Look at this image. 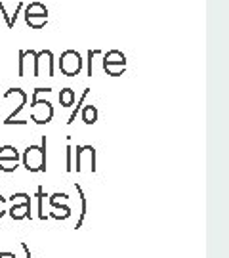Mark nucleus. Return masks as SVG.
I'll return each mask as SVG.
<instances>
[{
  "label": "nucleus",
  "mask_w": 229,
  "mask_h": 258,
  "mask_svg": "<svg viewBox=\"0 0 229 258\" xmlns=\"http://www.w3.org/2000/svg\"><path fill=\"white\" fill-rule=\"evenodd\" d=\"M46 140L42 146H29L23 151V166L29 172H42L46 168Z\"/></svg>",
  "instance_id": "1"
},
{
  "label": "nucleus",
  "mask_w": 229,
  "mask_h": 258,
  "mask_svg": "<svg viewBox=\"0 0 229 258\" xmlns=\"http://www.w3.org/2000/svg\"><path fill=\"white\" fill-rule=\"evenodd\" d=\"M103 71L111 77H120L126 71V55L120 50H111L103 55Z\"/></svg>",
  "instance_id": "2"
},
{
  "label": "nucleus",
  "mask_w": 229,
  "mask_h": 258,
  "mask_svg": "<svg viewBox=\"0 0 229 258\" xmlns=\"http://www.w3.org/2000/svg\"><path fill=\"white\" fill-rule=\"evenodd\" d=\"M25 21L31 29H42L48 23V8L42 2H31L25 8Z\"/></svg>",
  "instance_id": "3"
},
{
  "label": "nucleus",
  "mask_w": 229,
  "mask_h": 258,
  "mask_svg": "<svg viewBox=\"0 0 229 258\" xmlns=\"http://www.w3.org/2000/svg\"><path fill=\"white\" fill-rule=\"evenodd\" d=\"M59 69L67 77L79 75L81 69H83V57H81V54L77 50H67V52H63L61 57H59Z\"/></svg>",
  "instance_id": "4"
},
{
  "label": "nucleus",
  "mask_w": 229,
  "mask_h": 258,
  "mask_svg": "<svg viewBox=\"0 0 229 258\" xmlns=\"http://www.w3.org/2000/svg\"><path fill=\"white\" fill-rule=\"evenodd\" d=\"M35 77H54V54L50 50H40L35 54Z\"/></svg>",
  "instance_id": "5"
},
{
  "label": "nucleus",
  "mask_w": 229,
  "mask_h": 258,
  "mask_svg": "<svg viewBox=\"0 0 229 258\" xmlns=\"http://www.w3.org/2000/svg\"><path fill=\"white\" fill-rule=\"evenodd\" d=\"M96 172V149L92 146H77V172Z\"/></svg>",
  "instance_id": "6"
},
{
  "label": "nucleus",
  "mask_w": 229,
  "mask_h": 258,
  "mask_svg": "<svg viewBox=\"0 0 229 258\" xmlns=\"http://www.w3.org/2000/svg\"><path fill=\"white\" fill-rule=\"evenodd\" d=\"M31 117H33V120L37 122V124H48L50 120H52V117H54V105L50 102H40V100H37V102H33V111H31Z\"/></svg>",
  "instance_id": "7"
},
{
  "label": "nucleus",
  "mask_w": 229,
  "mask_h": 258,
  "mask_svg": "<svg viewBox=\"0 0 229 258\" xmlns=\"http://www.w3.org/2000/svg\"><path fill=\"white\" fill-rule=\"evenodd\" d=\"M35 50H21L19 52V77H25V75L35 69Z\"/></svg>",
  "instance_id": "8"
},
{
  "label": "nucleus",
  "mask_w": 229,
  "mask_h": 258,
  "mask_svg": "<svg viewBox=\"0 0 229 258\" xmlns=\"http://www.w3.org/2000/svg\"><path fill=\"white\" fill-rule=\"evenodd\" d=\"M67 199H69L67 194H54L50 197V205H52L54 209H61L63 212H69V214H71V207L67 205Z\"/></svg>",
  "instance_id": "9"
},
{
  "label": "nucleus",
  "mask_w": 229,
  "mask_h": 258,
  "mask_svg": "<svg viewBox=\"0 0 229 258\" xmlns=\"http://www.w3.org/2000/svg\"><path fill=\"white\" fill-rule=\"evenodd\" d=\"M74 189H77V194H79V197H81V216H79V220H77V224H74V230H79L81 226H83L84 218H86V195H84V189L81 187L79 184H74Z\"/></svg>",
  "instance_id": "10"
},
{
  "label": "nucleus",
  "mask_w": 229,
  "mask_h": 258,
  "mask_svg": "<svg viewBox=\"0 0 229 258\" xmlns=\"http://www.w3.org/2000/svg\"><path fill=\"white\" fill-rule=\"evenodd\" d=\"M10 216H12V220H23V218H29V216H31V207H27V205L12 207V209H10Z\"/></svg>",
  "instance_id": "11"
},
{
  "label": "nucleus",
  "mask_w": 229,
  "mask_h": 258,
  "mask_svg": "<svg viewBox=\"0 0 229 258\" xmlns=\"http://www.w3.org/2000/svg\"><path fill=\"white\" fill-rule=\"evenodd\" d=\"M0 161H19V151L14 146L0 148Z\"/></svg>",
  "instance_id": "12"
},
{
  "label": "nucleus",
  "mask_w": 229,
  "mask_h": 258,
  "mask_svg": "<svg viewBox=\"0 0 229 258\" xmlns=\"http://www.w3.org/2000/svg\"><path fill=\"white\" fill-rule=\"evenodd\" d=\"M74 100H77V96H74V92L71 88H63V90L59 92V103H61L63 107H73Z\"/></svg>",
  "instance_id": "13"
},
{
  "label": "nucleus",
  "mask_w": 229,
  "mask_h": 258,
  "mask_svg": "<svg viewBox=\"0 0 229 258\" xmlns=\"http://www.w3.org/2000/svg\"><path fill=\"white\" fill-rule=\"evenodd\" d=\"M83 120L84 124H94L96 120H98V107L96 105H86L83 109Z\"/></svg>",
  "instance_id": "14"
},
{
  "label": "nucleus",
  "mask_w": 229,
  "mask_h": 258,
  "mask_svg": "<svg viewBox=\"0 0 229 258\" xmlns=\"http://www.w3.org/2000/svg\"><path fill=\"white\" fill-rule=\"evenodd\" d=\"M10 203H12V207H21V205L31 207V197L27 194H14L10 197Z\"/></svg>",
  "instance_id": "15"
},
{
  "label": "nucleus",
  "mask_w": 229,
  "mask_h": 258,
  "mask_svg": "<svg viewBox=\"0 0 229 258\" xmlns=\"http://www.w3.org/2000/svg\"><path fill=\"white\" fill-rule=\"evenodd\" d=\"M90 94V88H84V92H83V96H81V100H79V103L74 105V109H73V113L69 115V120H67V124H73L74 122V119H77V113L81 111V105L84 103V100H86V96Z\"/></svg>",
  "instance_id": "16"
},
{
  "label": "nucleus",
  "mask_w": 229,
  "mask_h": 258,
  "mask_svg": "<svg viewBox=\"0 0 229 258\" xmlns=\"http://www.w3.org/2000/svg\"><path fill=\"white\" fill-rule=\"evenodd\" d=\"M37 197H38V218L40 220H46V212H44V189L38 187L37 189Z\"/></svg>",
  "instance_id": "17"
},
{
  "label": "nucleus",
  "mask_w": 229,
  "mask_h": 258,
  "mask_svg": "<svg viewBox=\"0 0 229 258\" xmlns=\"http://www.w3.org/2000/svg\"><path fill=\"white\" fill-rule=\"evenodd\" d=\"M19 161H0V170L2 172H14L18 168Z\"/></svg>",
  "instance_id": "18"
},
{
  "label": "nucleus",
  "mask_w": 229,
  "mask_h": 258,
  "mask_svg": "<svg viewBox=\"0 0 229 258\" xmlns=\"http://www.w3.org/2000/svg\"><path fill=\"white\" fill-rule=\"evenodd\" d=\"M65 151H67V161H65V168H67V172H71V170H73V148H71V146H67V149H65Z\"/></svg>",
  "instance_id": "19"
},
{
  "label": "nucleus",
  "mask_w": 229,
  "mask_h": 258,
  "mask_svg": "<svg viewBox=\"0 0 229 258\" xmlns=\"http://www.w3.org/2000/svg\"><path fill=\"white\" fill-rule=\"evenodd\" d=\"M48 92H52V90H50V88H42V86H40V88H35V90H33V102H37L38 98H40V94H48Z\"/></svg>",
  "instance_id": "20"
},
{
  "label": "nucleus",
  "mask_w": 229,
  "mask_h": 258,
  "mask_svg": "<svg viewBox=\"0 0 229 258\" xmlns=\"http://www.w3.org/2000/svg\"><path fill=\"white\" fill-rule=\"evenodd\" d=\"M6 214V197L0 195V218Z\"/></svg>",
  "instance_id": "21"
},
{
  "label": "nucleus",
  "mask_w": 229,
  "mask_h": 258,
  "mask_svg": "<svg viewBox=\"0 0 229 258\" xmlns=\"http://www.w3.org/2000/svg\"><path fill=\"white\" fill-rule=\"evenodd\" d=\"M23 250H25V254H27V258H33V256H31V250H29V247L25 245V243H23Z\"/></svg>",
  "instance_id": "22"
}]
</instances>
